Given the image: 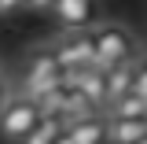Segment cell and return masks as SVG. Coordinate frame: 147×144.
<instances>
[{
  "label": "cell",
  "mask_w": 147,
  "mask_h": 144,
  "mask_svg": "<svg viewBox=\"0 0 147 144\" xmlns=\"http://www.w3.org/2000/svg\"><path fill=\"white\" fill-rule=\"evenodd\" d=\"M92 44H96V67L114 70L140 59V37L125 22H96L92 26Z\"/></svg>",
  "instance_id": "6da1fadb"
},
{
  "label": "cell",
  "mask_w": 147,
  "mask_h": 144,
  "mask_svg": "<svg viewBox=\"0 0 147 144\" xmlns=\"http://www.w3.org/2000/svg\"><path fill=\"white\" fill-rule=\"evenodd\" d=\"M59 81H63V67H59V59H55L52 44H33V48H26L15 96L40 100V96H44V92H52Z\"/></svg>",
  "instance_id": "7a4b0ae2"
},
{
  "label": "cell",
  "mask_w": 147,
  "mask_h": 144,
  "mask_svg": "<svg viewBox=\"0 0 147 144\" xmlns=\"http://www.w3.org/2000/svg\"><path fill=\"white\" fill-rule=\"evenodd\" d=\"M48 44H52L63 74H81V70H88V67H96L92 30H55V37Z\"/></svg>",
  "instance_id": "3957f363"
},
{
  "label": "cell",
  "mask_w": 147,
  "mask_h": 144,
  "mask_svg": "<svg viewBox=\"0 0 147 144\" xmlns=\"http://www.w3.org/2000/svg\"><path fill=\"white\" fill-rule=\"evenodd\" d=\"M40 107H37L33 100H26V96H7V104H4V111H0V137L7 144H22L30 133H33L37 126H40Z\"/></svg>",
  "instance_id": "277c9868"
},
{
  "label": "cell",
  "mask_w": 147,
  "mask_h": 144,
  "mask_svg": "<svg viewBox=\"0 0 147 144\" xmlns=\"http://www.w3.org/2000/svg\"><path fill=\"white\" fill-rule=\"evenodd\" d=\"M44 15H52L59 30H92L99 22V15L88 0H55V4H48Z\"/></svg>",
  "instance_id": "5b68a950"
},
{
  "label": "cell",
  "mask_w": 147,
  "mask_h": 144,
  "mask_svg": "<svg viewBox=\"0 0 147 144\" xmlns=\"http://www.w3.org/2000/svg\"><path fill=\"white\" fill-rule=\"evenodd\" d=\"M66 137L74 144H107V118L92 115V118H77L66 126Z\"/></svg>",
  "instance_id": "8992f818"
},
{
  "label": "cell",
  "mask_w": 147,
  "mask_h": 144,
  "mask_svg": "<svg viewBox=\"0 0 147 144\" xmlns=\"http://www.w3.org/2000/svg\"><path fill=\"white\" fill-rule=\"evenodd\" d=\"M147 137V122H107V144H140Z\"/></svg>",
  "instance_id": "52a82bcc"
},
{
  "label": "cell",
  "mask_w": 147,
  "mask_h": 144,
  "mask_svg": "<svg viewBox=\"0 0 147 144\" xmlns=\"http://www.w3.org/2000/svg\"><path fill=\"white\" fill-rule=\"evenodd\" d=\"M132 70H136V63L107 70V107L114 104V100H121L125 92H132Z\"/></svg>",
  "instance_id": "ba28073f"
},
{
  "label": "cell",
  "mask_w": 147,
  "mask_h": 144,
  "mask_svg": "<svg viewBox=\"0 0 147 144\" xmlns=\"http://www.w3.org/2000/svg\"><path fill=\"white\" fill-rule=\"evenodd\" d=\"M63 129H66V126H63V118H40V126H37L22 144H55V137H59Z\"/></svg>",
  "instance_id": "9c48e42d"
},
{
  "label": "cell",
  "mask_w": 147,
  "mask_h": 144,
  "mask_svg": "<svg viewBox=\"0 0 147 144\" xmlns=\"http://www.w3.org/2000/svg\"><path fill=\"white\" fill-rule=\"evenodd\" d=\"M132 92H136L140 100H147V55L136 59V70H132Z\"/></svg>",
  "instance_id": "30bf717a"
},
{
  "label": "cell",
  "mask_w": 147,
  "mask_h": 144,
  "mask_svg": "<svg viewBox=\"0 0 147 144\" xmlns=\"http://www.w3.org/2000/svg\"><path fill=\"white\" fill-rule=\"evenodd\" d=\"M33 11V4H22V0H0V18H15V15H26Z\"/></svg>",
  "instance_id": "8fae6325"
},
{
  "label": "cell",
  "mask_w": 147,
  "mask_h": 144,
  "mask_svg": "<svg viewBox=\"0 0 147 144\" xmlns=\"http://www.w3.org/2000/svg\"><path fill=\"white\" fill-rule=\"evenodd\" d=\"M0 92H7V78H4V63H0Z\"/></svg>",
  "instance_id": "7c38bea8"
},
{
  "label": "cell",
  "mask_w": 147,
  "mask_h": 144,
  "mask_svg": "<svg viewBox=\"0 0 147 144\" xmlns=\"http://www.w3.org/2000/svg\"><path fill=\"white\" fill-rule=\"evenodd\" d=\"M55 144H74V141H70V137H66V129H63V133L55 137Z\"/></svg>",
  "instance_id": "4fadbf2b"
},
{
  "label": "cell",
  "mask_w": 147,
  "mask_h": 144,
  "mask_svg": "<svg viewBox=\"0 0 147 144\" xmlns=\"http://www.w3.org/2000/svg\"><path fill=\"white\" fill-rule=\"evenodd\" d=\"M7 96H11V92H0V111H4V104H7Z\"/></svg>",
  "instance_id": "5bb4252c"
},
{
  "label": "cell",
  "mask_w": 147,
  "mask_h": 144,
  "mask_svg": "<svg viewBox=\"0 0 147 144\" xmlns=\"http://www.w3.org/2000/svg\"><path fill=\"white\" fill-rule=\"evenodd\" d=\"M140 144H147V137H144V141H140Z\"/></svg>",
  "instance_id": "9a60e30c"
}]
</instances>
